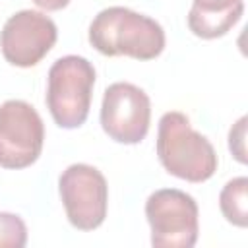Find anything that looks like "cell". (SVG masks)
Masks as SVG:
<instances>
[{
	"instance_id": "2",
	"label": "cell",
	"mask_w": 248,
	"mask_h": 248,
	"mask_svg": "<svg viewBox=\"0 0 248 248\" xmlns=\"http://www.w3.org/2000/svg\"><path fill=\"white\" fill-rule=\"evenodd\" d=\"M157 157L163 169L186 182H205L217 170L211 141L196 132L186 114L165 112L157 128Z\"/></svg>"
},
{
	"instance_id": "5",
	"label": "cell",
	"mask_w": 248,
	"mask_h": 248,
	"mask_svg": "<svg viewBox=\"0 0 248 248\" xmlns=\"http://www.w3.org/2000/svg\"><path fill=\"white\" fill-rule=\"evenodd\" d=\"M58 192L66 217L78 231H93L107 217L108 186L103 172L91 165H70L58 178Z\"/></svg>"
},
{
	"instance_id": "7",
	"label": "cell",
	"mask_w": 248,
	"mask_h": 248,
	"mask_svg": "<svg viewBox=\"0 0 248 248\" xmlns=\"http://www.w3.org/2000/svg\"><path fill=\"white\" fill-rule=\"evenodd\" d=\"M151 101L147 93L128 81L110 83L101 103V126L105 134L126 145L140 143L149 132Z\"/></svg>"
},
{
	"instance_id": "8",
	"label": "cell",
	"mask_w": 248,
	"mask_h": 248,
	"mask_svg": "<svg viewBox=\"0 0 248 248\" xmlns=\"http://www.w3.org/2000/svg\"><path fill=\"white\" fill-rule=\"evenodd\" d=\"M58 39L56 23L43 12L21 10L8 17L0 31V50L17 68L37 66Z\"/></svg>"
},
{
	"instance_id": "4",
	"label": "cell",
	"mask_w": 248,
	"mask_h": 248,
	"mask_svg": "<svg viewBox=\"0 0 248 248\" xmlns=\"http://www.w3.org/2000/svg\"><path fill=\"white\" fill-rule=\"evenodd\" d=\"M145 217L155 248H192L200 232L196 200L176 188L155 190L145 202Z\"/></svg>"
},
{
	"instance_id": "11",
	"label": "cell",
	"mask_w": 248,
	"mask_h": 248,
	"mask_svg": "<svg viewBox=\"0 0 248 248\" xmlns=\"http://www.w3.org/2000/svg\"><path fill=\"white\" fill-rule=\"evenodd\" d=\"M27 244V227L16 213L0 211V248H23Z\"/></svg>"
},
{
	"instance_id": "12",
	"label": "cell",
	"mask_w": 248,
	"mask_h": 248,
	"mask_svg": "<svg viewBox=\"0 0 248 248\" xmlns=\"http://www.w3.org/2000/svg\"><path fill=\"white\" fill-rule=\"evenodd\" d=\"M244 138H246V116H242L229 132V149L234 155L238 163H246V147H244Z\"/></svg>"
},
{
	"instance_id": "9",
	"label": "cell",
	"mask_w": 248,
	"mask_h": 248,
	"mask_svg": "<svg viewBox=\"0 0 248 248\" xmlns=\"http://www.w3.org/2000/svg\"><path fill=\"white\" fill-rule=\"evenodd\" d=\"M242 12H244V2L225 12H203L190 8L188 27L200 39H217L229 33V29L242 17Z\"/></svg>"
},
{
	"instance_id": "6",
	"label": "cell",
	"mask_w": 248,
	"mask_h": 248,
	"mask_svg": "<svg viewBox=\"0 0 248 248\" xmlns=\"http://www.w3.org/2000/svg\"><path fill=\"white\" fill-rule=\"evenodd\" d=\"M45 143V124L33 105L10 99L0 105V167H31Z\"/></svg>"
},
{
	"instance_id": "14",
	"label": "cell",
	"mask_w": 248,
	"mask_h": 248,
	"mask_svg": "<svg viewBox=\"0 0 248 248\" xmlns=\"http://www.w3.org/2000/svg\"><path fill=\"white\" fill-rule=\"evenodd\" d=\"M33 4H37L39 8H43L46 12H58V10L66 8L70 4V0H33Z\"/></svg>"
},
{
	"instance_id": "13",
	"label": "cell",
	"mask_w": 248,
	"mask_h": 248,
	"mask_svg": "<svg viewBox=\"0 0 248 248\" xmlns=\"http://www.w3.org/2000/svg\"><path fill=\"white\" fill-rule=\"evenodd\" d=\"M242 2L244 0H194L192 8L203 10V12H225V10H231Z\"/></svg>"
},
{
	"instance_id": "3",
	"label": "cell",
	"mask_w": 248,
	"mask_h": 248,
	"mask_svg": "<svg viewBox=\"0 0 248 248\" xmlns=\"http://www.w3.org/2000/svg\"><path fill=\"white\" fill-rule=\"evenodd\" d=\"M95 85L93 64L76 54L58 58L48 70L46 107L52 120L66 130L79 128L91 108Z\"/></svg>"
},
{
	"instance_id": "1",
	"label": "cell",
	"mask_w": 248,
	"mask_h": 248,
	"mask_svg": "<svg viewBox=\"0 0 248 248\" xmlns=\"http://www.w3.org/2000/svg\"><path fill=\"white\" fill-rule=\"evenodd\" d=\"M91 46L105 56L153 60L165 48V31L153 17L124 6L101 10L89 25Z\"/></svg>"
},
{
	"instance_id": "10",
	"label": "cell",
	"mask_w": 248,
	"mask_h": 248,
	"mask_svg": "<svg viewBox=\"0 0 248 248\" xmlns=\"http://www.w3.org/2000/svg\"><path fill=\"white\" fill-rule=\"evenodd\" d=\"M219 207L223 217L234 225L244 229L248 225V178L236 176L229 180L219 194Z\"/></svg>"
}]
</instances>
